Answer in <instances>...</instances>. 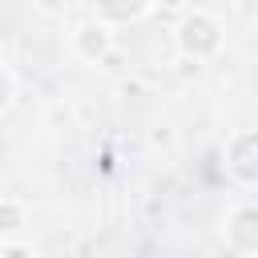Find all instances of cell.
Returning <instances> with one entry per match:
<instances>
[{"instance_id": "7", "label": "cell", "mask_w": 258, "mask_h": 258, "mask_svg": "<svg viewBox=\"0 0 258 258\" xmlns=\"http://www.w3.org/2000/svg\"><path fill=\"white\" fill-rule=\"evenodd\" d=\"M0 101H4V81H0Z\"/></svg>"}, {"instance_id": "3", "label": "cell", "mask_w": 258, "mask_h": 258, "mask_svg": "<svg viewBox=\"0 0 258 258\" xmlns=\"http://www.w3.org/2000/svg\"><path fill=\"white\" fill-rule=\"evenodd\" d=\"M234 234H238V242H242V246L258 250V210H246V214H238V226H234Z\"/></svg>"}, {"instance_id": "2", "label": "cell", "mask_w": 258, "mask_h": 258, "mask_svg": "<svg viewBox=\"0 0 258 258\" xmlns=\"http://www.w3.org/2000/svg\"><path fill=\"white\" fill-rule=\"evenodd\" d=\"M185 44H189V48H202V52L214 48V44H218L214 24H210V20H189V24H185Z\"/></svg>"}, {"instance_id": "6", "label": "cell", "mask_w": 258, "mask_h": 258, "mask_svg": "<svg viewBox=\"0 0 258 258\" xmlns=\"http://www.w3.org/2000/svg\"><path fill=\"white\" fill-rule=\"evenodd\" d=\"M8 258H24V250H12V254H8Z\"/></svg>"}, {"instance_id": "5", "label": "cell", "mask_w": 258, "mask_h": 258, "mask_svg": "<svg viewBox=\"0 0 258 258\" xmlns=\"http://www.w3.org/2000/svg\"><path fill=\"white\" fill-rule=\"evenodd\" d=\"M0 222L4 226H16V210H0Z\"/></svg>"}, {"instance_id": "1", "label": "cell", "mask_w": 258, "mask_h": 258, "mask_svg": "<svg viewBox=\"0 0 258 258\" xmlns=\"http://www.w3.org/2000/svg\"><path fill=\"white\" fill-rule=\"evenodd\" d=\"M234 169H238L242 177H258V133L238 141V149H234Z\"/></svg>"}, {"instance_id": "4", "label": "cell", "mask_w": 258, "mask_h": 258, "mask_svg": "<svg viewBox=\"0 0 258 258\" xmlns=\"http://www.w3.org/2000/svg\"><path fill=\"white\" fill-rule=\"evenodd\" d=\"M105 4V12L109 16H129V12H137V4L141 0H101Z\"/></svg>"}]
</instances>
